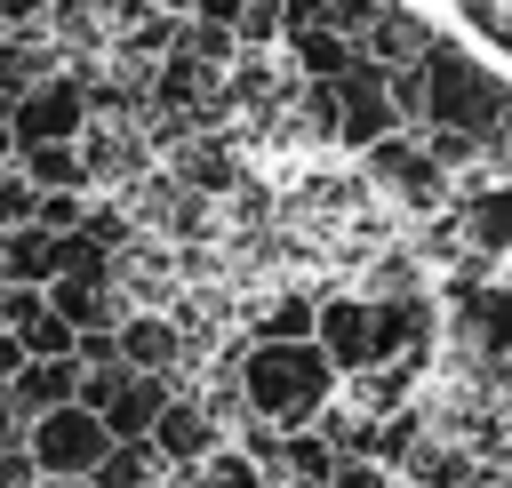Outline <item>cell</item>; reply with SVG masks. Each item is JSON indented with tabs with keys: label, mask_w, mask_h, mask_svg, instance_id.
I'll return each instance as SVG.
<instances>
[{
	"label": "cell",
	"mask_w": 512,
	"mask_h": 488,
	"mask_svg": "<svg viewBox=\"0 0 512 488\" xmlns=\"http://www.w3.org/2000/svg\"><path fill=\"white\" fill-rule=\"evenodd\" d=\"M312 344L328 352L336 376H376V368H416L432 344V304L424 296H328L312 320Z\"/></svg>",
	"instance_id": "obj_1"
},
{
	"label": "cell",
	"mask_w": 512,
	"mask_h": 488,
	"mask_svg": "<svg viewBox=\"0 0 512 488\" xmlns=\"http://www.w3.org/2000/svg\"><path fill=\"white\" fill-rule=\"evenodd\" d=\"M240 400L256 424L272 432H304L312 416H328L336 400V368L312 336H256L248 360H240Z\"/></svg>",
	"instance_id": "obj_2"
},
{
	"label": "cell",
	"mask_w": 512,
	"mask_h": 488,
	"mask_svg": "<svg viewBox=\"0 0 512 488\" xmlns=\"http://www.w3.org/2000/svg\"><path fill=\"white\" fill-rule=\"evenodd\" d=\"M104 448H112V432H104V416L80 408V400L32 416V432H24V456H32L40 480H88V472L104 464Z\"/></svg>",
	"instance_id": "obj_3"
},
{
	"label": "cell",
	"mask_w": 512,
	"mask_h": 488,
	"mask_svg": "<svg viewBox=\"0 0 512 488\" xmlns=\"http://www.w3.org/2000/svg\"><path fill=\"white\" fill-rule=\"evenodd\" d=\"M320 88H328V128H336L344 144H384V136H400V104H392V72H384V64L352 56V72H336V80H320Z\"/></svg>",
	"instance_id": "obj_4"
},
{
	"label": "cell",
	"mask_w": 512,
	"mask_h": 488,
	"mask_svg": "<svg viewBox=\"0 0 512 488\" xmlns=\"http://www.w3.org/2000/svg\"><path fill=\"white\" fill-rule=\"evenodd\" d=\"M80 128H88V88L64 80V72L32 80V88L8 104V144H16V152H32V144H72Z\"/></svg>",
	"instance_id": "obj_5"
},
{
	"label": "cell",
	"mask_w": 512,
	"mask_h": 488,
	"mask_svg": "<svg viewBox=\"0 0 512 488\" xmlns=\"http://www.w3.org/2000/svg\"><path fill=\"white\" fill-rule=\"evenodd\" d=\"M368 168H376V184H384V192H400L408 208H440V200H448V168H440L424 144H408V136L368 144Z\"/></svg>",
	"instance_id": "obj_6"
},
{
	"label": "cell",
	"mask_w": 512,
	"mask_h": 488,
	"mask_svg": "<svg viewBox=\"0 0 512 488\" xmlns=\"http://www.w3.org/2000/svg\"><path fill=\"white\" fill-rule=\"evenodd\" d=\"M144 448L160 456V464H176V472H192L200 456H216L224 440H216V424H208V408L200 400H168L160 416H152V432H144Z\"/></svg>",
	"instance_id": "obj_7"
},
{
	"label": "cell",
	"mask_w": 512,
	"mask_h": 488,
	"mask_svg": "<svg viewBox=\"0 0 512 488\" xmlns=\"http://www.w3.org/2000/svg\"><path fill=\"white\" fill-rule=\"evenodd\" d=\"M64 264H72V232H48V224H16V232L0 240V280H16V288H48Z\"/></svg>",
	"instance_id": "obj_8"
},
{
	"label": "cell",
	"mask_w": 512,
	"mask_h": 488,
	"mask_svg": "<svg viewBox=\"0 0 512 488\" xmlns=\"http://www.w3.org/2000/svg\"><path fill=\"white\" fill-rule=\"evenodd\" d=\"M112 336H120V360H128V368H144V376H176V368H184V336H176L160 312L120 320Z\"/></svg>",
	"instance_id": "obj_9"
},
{
	"label": "cell",
	"mask_w": 512,
	"mask_h": 488,
	"mask_svg": "<svg viewBox=\"0 0 512 488\" xmlns=\"http://www.w3.org/2000/svg\"><path fill=\"white\" fill-rule=\"evenodd\" d=\"M72 392H80V360H24V368L8 376L16 416H48V408H64Z\"/></svg>",
	"instance_id": "obj_10"
},
{
	"label": "cell",
	"mask_w": 512,
	"mask_h": 488,
	"mask_svg": "<svg viewBox=\"0 0 512 488\" xmlns=\"http://www.w3.org/2000/svg\"><path fill=\"white\" fill-rule=\"evenodd\" d=\"M168 400H176V392H168V376H144V368H136V376L120 384V400L104 408V432H112V440H144V432H152V416H160Z\"/></svg>",
	"instance_id": "obj_11"
},
{
	"label": "cell",
	"mask_w": 512,
	"mask_h": 488,
	"mask_svg": "<svg viewBox=\"0 0 512 488\" xmlns=\"http://www.w3.org/2000/svg\"><path fill=\"white\" fill-rule=\"evenodd\" d=\"M464 328L488 360L512 352V288H464Z\"/></svg>",
	"instance_id": "obj_12"
},
{
	"label": "cell",
	"mask_w": 512,
	"mask_h": 488,
	"mask_svg": "<svg viewBox=\"0 0 512 488\" xmlns=\"http://www.w3.org/2000/svg\"><path fill=\"white\" fill-rule=\"evenodd\" d=\"M288 48H296L304 80H336V72H352V56H360V40H344V32H328V24H296Z\"/></svg>",
	"instance_id": "obj_13"
},
{
	"label": "cell",
	"mask_w": 512,
	"mask_h": 488,
	"mask_svg": "<svg viewBox=\"0 0 512 488\" xmlns=\"http://www.w3.org/2000/svg\"><path fill=\"white\" fill-rule=\"evenodd\" d=\"M464 240L472 248H512V176L480 184V200L464 208Z\"/></svg>",
	"instance_id": "obj_14"
},
{
	"label": "cell",
	"mask_w": 512,
	"mask_h": 488,
	"mask_svg": "<svg viewBox=\"0 0 512 488\" xmlns=\"http://www.w3.org/2000/svg\"><path fill=\"white\" fill-rule=\"evenodd\" d=\"M16 176H24L32 192H72V184H88V160H80L72 144H32Z\"/></svg>",
	"instance_id": "obj_15"
},
{
	"label": "cell",
	"mask_w": 512,
	"mask_h": 488,
	"mask_svg": "<svg viewBox=\"0 0 512 488\" xmlns=\"http://www.w3.org/2000/svg\"><path fill=\"white\" fill-rule=\"evenodd\" d=\"M152 464H160V456H152L144 440H112L104 464L88 472V488H152Z\"/></svg>",
	"instance_id": "obj_16"
},
{
	"label": "cell",
	"mask_w": 512,
	"mask_h": 488,
	"mask_svg": "<svg viewBox=\"0 0 512 488\" xmlns=\"http://www.w3.org/2000/svg\"><path fill=\"white\" fill-rule=\"evenodd\" d=\"M184 488H264V472H256L248 448H216V456H200L184 472Z\"/></svg>",
	"instance_id": "obj_17"
},
{
	"label": "cell",
	"mask_w": 512,
	"mask_h": 488,
	"mask_svg": "<svg viewBox=\"0 0 512 488\" xmlns=\"http://www.w3.org/2000/svg\"><path fill=\"white\" fill-rule=\"evenodd\" d=\"M32 80H48V72H40V48H32L24 32H8V40H0V104H16Z\"/></svg>",
	"instance_id": "obj_18"
},
{
	"label": "cell",
	"mask_w": 512,
	"mask_h": 488,
	"mask_svg": "<svg viewBox=\"0 0 512 488\" xmlns=\"http://www.w3.org/2000/svg\"><path fill=\"white\" fill-rule=\"evenodd\" d=\"M392 0H312V24H328V32H344V40H360L376 16H384Z\"/></svg>",
	"instance_id": "obj_19"
},
{
	"label": "cell",
	"mask_w": 512,
	"mask_h": 488,
	"mask_svg": "<svg viewBox=\"0 0 512 488\" xmlns=\"http://www.w3.org/2000/svg\"><path fill=\"white\" fill-rule=\"evenodd\" d=\"M312 320H320L312 296H280V304L264 312V336H312Z\"/></svg>",
	"instance_id": "obj_20"
},
{
	"label": "cell",
	"mask_w": 512,
	"mask_h": 488,
	"mask_svg": "<svg viewBox=\"0 0 512 488\" xmlns=\"http://www.w3.org/2000/svg\"><path fill=\"white\" fill-rule=\"evenodd\" d=\"M464 24L488 32L496 48H512V0H464Z\"/></svg>",
	"instance_id": "obj_21"
},
{
	"label": "cell",
	"mask_w": 512,
	"mask_h": 488,
	"mask_svg": "<svg viewBox=\"0 0 512 488\" xmlns=\"http://www.w3.org/2000/svg\"><path fill=\"white\" fill-rule=\"evenodd\" d=\"M40 304H48L40 288H16V280H0V328H8V336H16V328L40 312Z\"/></svg>",
	"instance_id": "obj_22"
},
{
	"label": "cell",
	"mask_w": 512,
	"mask_h": 488,
	"mask_svg": "<svg viewBox=\"0 0 512 488\" xmlns=\"http://www.w3.org/2000/svg\"><path fill=\"white\" fill-rule=\"evenodd\" d=\"M40 472H32V456H24V440L16 448H0V488H32Z\"/></svg>",
	"instance_id": "obj_23"
},
{
	"label": "cell",
	"mask_w": 512,
	"mask_h": 488,
	"mask_svg": "<svg viewBox=\"0 0 512 488\" xmlns=\"http://www.w3.org/2000/svg\"><path fill=\"white\" fill-rule=\"evenodd\" d=\"M16 424H24V416H16V400H8V384H0V448H16V440H24Z\"/></svg>",
	"instance_id": "obj_24"
},
{
	"label": "cell",
	"mask_w": 512,
	"mask_h": 488,
	"mask_svg": "<svg viewBox=\"0 0 512 488\" xmlns=\"http://www.w3.org/2000/svg\"><path fill=\"white\" fill-rule=\"evenodd\" d=\"M16 368H24V344H16V336H8V328H0V384H8V376H16Z\"/></svg>",
	"instance_id": "obj_25"
},
{
	"label": "cell",
	"mask_w": 512,
	"mask_h": 488,
	"mask_svg": "<svg viewBox=\"0 0 512 488\" xmlns=\"http://www.w3.org/2000/svg\"><path fill=\"white\" fill-rule=\"evenodd\" d=\"M56 488H88V480H56Z\"/></svg>",
	"instance_id": "obj_26"
},
{
	"label": "cell",
	"mask_w": 512,
	"mask_h": 488,
	"mask_svg": "<svg viewBox=\"0 0 512 488\" xmlns=\"http://www.w3.org/2000/svg\"><path fill=\"white\" fill-rule=\"evenodd\" d=\"M152 488H160V480H152Z\"/></svg>",
	"instance_id": "obj_27"
}]
</instances>
